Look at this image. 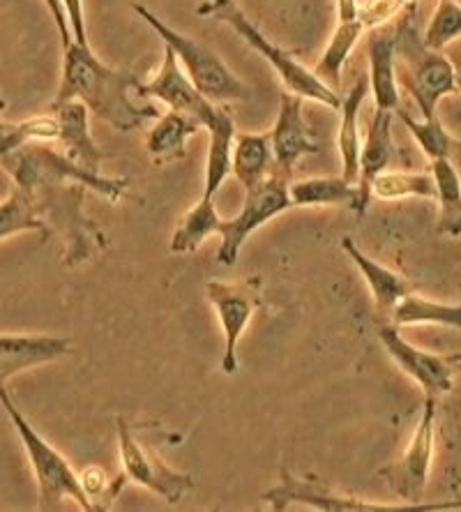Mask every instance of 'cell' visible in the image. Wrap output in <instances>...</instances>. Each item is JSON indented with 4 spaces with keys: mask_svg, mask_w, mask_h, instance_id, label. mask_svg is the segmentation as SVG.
I'll return each mask as SVG.
<instances>
[{
    "mask_svg": "<svg viewBox=\"0 0 461 512\" xmlns=\"http://www.w3.org/2000/svg\"><path fill=\"white\" fill-rule=\"evenodd\" d=\"M141 79L130 70H113L104 65L90 44L70 42L63 47V79H60L51 111L60 104L79 100L90 114L107 120L118 132H132L146 120H157L162 114L153 104H139L132 90H139Z\"/></svg>",
    "mask_w": 461,
    "mask_h": 512,
    "instance_id": "obj_1",
    "label": "cell"
},
{
    "mask_svg": "<svg viewBox=\"0 0 461 512\" xmlns=\"http://www.w3.org/2000/svg\"><path fill=\"white\" fill-rule=\"evenodd\" d=\"M196 14L206 19L222 21V24L236 30L249 47L259 51V54L268 60L272 70L277 72V77L282 79V84L286 86L289 93L302 97V100L319 102L323 107H330L335 111L339 109V104H342V95L323 84L312 70H307L305 65L298 63L289 51L275 47V44H272L268 37L263 35L252 21H249V17L243 12V7H240L236 0H206V3L196 7Z\"/></svg>",
    "mask_w": 461,
    "mask_h": 512,
    "instance_id": "obj_2",
    "label": "cell"
},
{
    "mask_svg": "<svg viewBox=\"0 0 461 512\" xmlns=\"http://www.w3.org/2000/svg\"><path fill=\"white\" fill-rule=\"evenodd\" d=\"M395 77L418 104L422 120L436 116L438 102L445 95L457 93L455 72L443 51L427 49L418 30L413 28L411 17H404L397 24L395 35Z\"/></svg>",
    "mask_w": 461,
    "mask_h": 512,
    "instance_id": "obj_3",
    "label": "cell"
},
{
    "mask_svg": "<svg viewBox=\"0 0 461 512\" xmlns=\"http://www.w3.org/2000/svg\"><path fill=\"white\" fill-rule=\"evenodd\" d=\"M26 192V190H24ZM47 227L60 231L67 240L65 263L77 266L107 247V236L83 215L86 187L77 180L49 178L28 190Z\"/></svg>",
    "mask_w": 461,
    "mask_h": 512,
    "instance_id": "obj_4",
    "label": "cell"
},
{
    "mask_svg": "<svg viewBox=\"0 0 461 512\" xmlns=\"http://www.w3.org/2000/svg\"><path fill=\"white\" fill-rule=\"evenodd\" d=\"M0 404L7 416H10L14 429H17L21 443H24L26 455L33 466L35 480H37V494H40V510H58L63 506L65 499L77 503L81 510L93 512V503H90L88 494L83 492V485L77 473L70 466V462L44 441L35 427L28 423V418L19 411L14 399L7 393V388H0Z\"/></svg>",
    "mask_w": 461,
    "mask_h": 512,
    "instance_id": "obj_5",
    "label": "cell"
},
{
    "mask_svg": "<svg viewBox=\"0 0 461 512\" xmlns=\"http://www.w3.org/2000/svg\"><path fill=\"white\" fill-rule=\"evenodd\" d=\"M132 10L139 14V17L160 35V40L166 47L176 54L180 67H183L185 74L190 77V81L203 97H208L210 102H245L252 97V90L224 65V60L219 58L213 49L203 47L201 42H196L192 37L166 26L146 5L132 3Z\"/></svg>",
    "mask_w": 461,
    "mask_h": 512,
    "instance_id": "obj_6",
    "label": "cell"
},
{
    "mask_svg": "<svg viewBox=\"0 0 461 512\" xmlns=\"http://www.w3.org/2000/svg\"><path fill=\"white\" fill-rule=\"evenodd\" d=\"M0 167L10 173L14 187H19V190H30L44 178H70L113 203L123 199L127 190V178H109L102 176V173L81 169L72 160H67L65 155L56 153V150L35 146V141L24 143L12 153L0 155Z\"/></svg>",
    "mask_w": 461,
    "mask_h": 512,
    "instance_id": "obj_7",
    "label": "cell"
},
{
    "mask_svg": "<svg viewBox=\"0 0 461 512\" xmlns=\"http://www.w3.org/2000/svg\"><path fill=\"white\" fill-rule=\"evenodd\" d=\"M289 208H293L289 197V180L270 173L261 183L247 187L240 213L231 217V220H222V224H219L217 233L222 238V243H219L217 250V261L222 266H233L238 261V254L243 250L245 240L256 229L270 222L272 217L286 213Z\"/></svg>",
    "mask_w": 461,
    "mask_h": 512,
    "instance_id": "obj_8",
    "label": "cell"
},
{
    "mask_svg": "<svg viewBox=\"0 0 461 512\" xmlns=\"http://www.w3.org/2000/svg\"><path fill=\"white\" fill-rule=\"evenodd\" d=\"M436 404V397H425V409H422L420 423L415 427L411 443L406 446L402 459L385 466L379 473L388 483L390 492L397 494L408 506H420L429 483L436 443Z\"/></svg>",
    "mask_w": 461,
    "mask_h": 512,
    "instance_id": "obj_9",
    "label": "cell"
},
{
    "mask_svg": "<svg viewBox=\"0 0 461 512\" xmlns=\"http://www.w3.org/2000/svg\"><path fill=\"white\" fill-rule=\"evenodd\" d=\"M118 448L127 480L150 489L164 501L178 503L194 489V478L166 466L164 459L136 436L134 427L125 418H118Z\"/></svg>",
    "mask_w": 461,
    "mask_h": 512,
    "instance_id": "obj_10",
    "label": "cell"
},
{
    "mask_svg": "<svg viewBox=\"0 0 461 512\" xmlns=\"http://www.w3.org/2000/svg\"><path fill=\"white\" fill-rule=\"evenodd\" d=\"M139 97H157L164 102L171 111H180V114L194 118L196 123L206 130H213L219 123V118L226 114V109L217 107L208 97H203L196 86L187 77L183 67H180L178 58L173 51L164 44V58L162 67L148 84H141L136 90Z\"/></svg>",
    "mask_w": 461,
    "mask_h": 512,
    "instance_id": "obj_11",
    "label": "cell"
},
{
    "mask_svg": "<svg viewBox=\"0 0 461 512\" xmlns=\"http://www.w3.org/2000/svg\"><path fill=\"white\" fill-rule=\"evenodd\" d=\"M261 282L254 280L229 284V282H208V300L215 307L219 326L224 330V353H222V372L236 374L238 370V342L245 328L252 321L254 312L261 305Z\"/></svg>",
    "mask_w": 461,
    "mask_h": 512,
    "instance_id": "obj_12",
    "label": "cell"
},
{
    "mask_svg": "<svg viewBox=\"0 0 461 512\" xmlns=\"http://www.w3.org/2000/svg\"><path fill=\"white\" fill-rule=\"evenodd\" d=\"M263 499L270 503L272 510H286L291 503H302L314 510L323 512H406V510H429V503L420 506H408V503H397V506H383V503H369L355 496H344L328 489L314 478L293 476L291 471H282V483L272 487L270 492L263 494Z\"/></svg>",
    "mask_w": 461,
    "mask_h": 512,
    "instance_id": "obj_13",
    "label": "cell"
},
{
    "mask_svg": "<svg viewBox=\"0 0 461 512\" xmlns=\"http://www.w3.org/2000/svg\"><path fill=\"white\" fill-rule=\"evenodd\" d=\"M270 150L272 173L284 180L291 178L300 157L319 153V146L314 143L305 118H302V97L293 93L282 95L275 127L270 132Z\"/></svg>",
    "mask_w": 461,
    "mask_h": 512,
    "instance_id": "obj_14",
    "label": "cell"
},
{
    "mask_svg": "<svg viewBox=\"0 0 461 512\" xmlns=\"http://www.w3.org/2000/svg\"><path fill=\"white\" fill-rule=\"evenodd\" d=\"M379 337L388 351V356L395 360L397 367L406 372L418 386L425 390V397H441L452 390V367L445 358H438L434 353H427L413 346L399 335L397 326H381Z\"/></svg>",
    "mask_w": 461,
    "mask_h": 512,
    "instance_id": "obj_15",
    "label": "cell"
},
{
    "mask_svg": "<svg viewBox=\"0 0 461 512\" xmlns=\"http://www.w3.org/2000/svg\"><path fill=\"white\" fill-rule=\"evenodd\" d=\"M392 111L376 109L372 125H369L367 139L360 146V173H358V215L367 213L369 201H372V180L379 173L388 171V167L397 162L399 150L392 141Z\"/></svg>",
    "mask_w": 461,
    "mask_h": 512,
    "instance_id": "obj_16",
    "label": "cell"
},
{
    "mask_svg": "<svg viewBox=\"0 0 461 512\" xmlns=\"http://www.w3.org/2000/svg\"><path fill=\"white\" fill-rule=\"evenodd\" d=\"M395 35L397 21L372 28L367 35L369 90L374 93L376 109L392 111L399 107V88L395 77Z\"/></svg>",
    "mask_w": 461,
    "mask_h": 512,
    "instance_id": "obj_17",
    "label": "cell"
},
{
    "mask_svg": "<svg viewBox=\"0 0 461 512\" xmlns=\"http://www.w3.org/2000/svg\"><path fill=\"white\" fill-rule=\"evenodd\" d=\"M70 340L56 335H0V388L14 374L67 356Z\"/></svg>",
    "mask_w": 461,
    "mask_h": 512,
    "instance_id": "obj_18",
    "label": "cell"
},
{
    "mask_svg": "<svg viewBox=\"0 0 461 512\" xmlns=\"http://www.w3.org/2000/svg\"><path fill=\"white\" fill-rule=\"evenodd\" d=\"M58 118V139L65 146V157L72 160L77 167L86 171L100 173L102 162L107 160V153L97 146L93 134H90V111L83 102L70 100L54 109Z\"/></svg>",
    "mask_w": 461,
    "mask_h": 512,
    "instance_id": "obj_19",
    "label": "cell"
},
{
    "mask_svg": "<svg viewBox=\"0 0 461 512\" xmlns=\"http://www.w3.org/2000/svg\"><path fill=\"white\" fill-rule=\"evenodd\" d=\"M342 250L349 254V259L355 263V268H358L360 275L365 277L369 291H372L376 310L381 314L390 316V312L395 310L399 300L408 296L411 291H415L413 282H408L404 275L381 266L379 261H374L372 256H367L358 245L353 243L351 236L342 238Z\"/></svg>",
    "mask_w": 461,
    "mask_h": 512,
    "instance_id": "obj_20",
    "label": "cell"
},
{
    "mask_svg": "<svg viewBox=\"0 0 461 512\" xmlns=\"http://www.w3.org/2000/svg\"><path fill=\"white\" fill-rule=\"evenodd\" d=\"M369 95V77H360L351 88V93L339 104L342 114V125H339V155H342V178L346 183H358L360 173V132H358V116L362 104Z\"/></svg>",
    "mask_w": 461,
    "mask_h": 512,
    "instance_id": "obj_21",
    "label": "cell"
},
{
    "mask_svg": "<svg viewBox=\"0 0 461 512\" xmlns=\"http://www.w3.org/2000/svg\"><path fill=\"white\" fill-rule=\"evenodd\" d=\"M201 125L194 118L180 114V111H169L157 118V123L148 134V153L153 157L155 164H166L173 160H183L185 157V143Z\"/></svg>",
    "mask_w": 461,
    "mask_h": 512,
    "instance_id": "obj_22",
    "label": "cell"
},
{
    "mask_svg": "<svg viewBox=\"0 0 461 512\" xmlns=\"http://www.w3.org/2000/svg\"><path fill=\"white\" fill-rule=\"evenodd\" d=\"M231 171L238 183L254 187L272 173V150L270 134H236L233 139Z\"/></svg>",
    "mask_w": 461,
    "mask_h": 512,
    "instance_id": "obj_23",
    "label": "cell"
},
{
    "mask_svg": "<svg viewBox=\"0 0 461 512\" xmlns=\"http://www.w3.org/2000/svg\"><path fill=\"white\" fill-rule=\"evenodd\" d=\"M293 206H342L358 215V187L344 178H307L289 185Z\"/></svg>",
    "mask_w": 461,
    "mask_h": 512,
    "instance_id": "obj_24",
    "label": "cell"
},
{
    "mask_svg": "<svg viewBox=\"0 0 461 512\" xmlns=\"http://www.w3.org/2000/svg\"><path fill=\"white\" fill-rule=\"evenodd\" d=\"M432 176L436 183V201L441 206L438 213V233L450 238L461 236V176L459 167L450 160H434Z\"/></svg>",
    "mask_w": 461,
    "mask_h": 512,
    "instance_id": "obj_25",
    "label": "cell"
},
{
    "mask_svg": "<svg viewBox=\"0 0 461 512\" xmlns=\"http://www.w3.org/2000/svg\"><path fill=\"white\" fill-rule=\"evenodd\" d=\"M362 33H365V26H362L360 17L351 21H337L335 33H332L319 65H316V77L328 88L335 90V93H339V84H342V70L346 65V58L351 56V51L355 49Z\"/></svg>",
    "mask_w": 461,
    "mask_h": 512,
    "instance_id": "obj_26",
    "label": "cell"
},
{
    "mask_svg": "<svg viewBox=\"0 0 461 512\" xmlns=\"http://www.w3.org/2000/svg\"><path fill=\"white\" fill-rule=\"evenodd\" d=\"M222 217H219L215 208V197H206L201 194L199 203L180 220L176 233L171 238V252L173 254H190L196 252L206 243V238L219 231Z\"/></svg>",
    "mask_w": 461,
    "mask_h": 512,
    "instance_id": "obj_27",
    "label": "cell"
},
{
    "mask_svg": "<svg viewBox=\"0 0 461 512\" xmlns=\"http://www.w3.org/2000/svg\"><path fill=\"white\" fill-rule=\"evenodd\" d=\"M392 326H445V328H461V303L457 305H445L434 303L418 296L411 291L395 305V310L390 312Z\"/></svg>",
    "mask_w": 461,
    "mask_h": 512,
    "instance_id": "obj_28",
    "label": "cell"
},
{
    "mask_svg": "<svg viewBox=\"0 0 461 512\" xmlns=\"http://www.w3.org/2000/svg\"><path fill=\"white\" fill-rule=\"evenodd\" d=\"M210 132V150L206 162V180H203V194L215 197L219 187L231 173V155H233V139H236V123L233 116L226 114L219 118V123Z\"/></svg>",
    "mask_w": 461,
    "mask_h": 512,
    "instance_id": "obj_29",
    "label": "cell"
},
{
    "mask_svg": "<svg viewBox=\"0 0 461 512\" xmlns=\"http://www.w3.org/2000/svg\"><path fill=\"white\" fill-rule=\"evenodd\" d=\"M397 118L406 125V130L413 134L429 160H450L461 167V139H455L448 130L441 125V120H415L406 114V111H397Z\"/></svg>",
    "mask_w": 461,
    "mask_h": 512,
    "instance_id": "obj_30",
    "label": "cell"
},
{
    "mask_svg": "<svg viewBox=\"0 0 461 512\" xmlns=\"http://www.w3.org/2000/svg\"><path fill=\"white\" fill-rule=\"evenodd\" d=\"M372 197L383 201H397L406 197L436 201V183L432 171H383L372 180Z\"/></svg>",
    "mask_w": 461,
    "mask_h": 512,
    "instance_id": "obj_31",
    "label": "cell"
},
{
    "mask_svg": "<svg viewBox=\"0 0 461 512\" xmlns=\"http://www.w3.org/2000/svg\"><path fill=\"white\" fill-rule=\"evenodd\" d=\"M21 231H40L44 238L49 236L47 222L42 220L33 197L28 192L14 187V192L0 203V240L10 238Z\"/></svg>",
    "mask_w": 461,
    "mask_h": 512,
    "instance_id": "obj_32",
    "label": "cell"
},
{
    "mask_svg": "<svg viewBox=\"0 0 461 512\" xmlns=\"http://www.w3.org/2000/svg\"><path fill=\"white\" fill-rule=\"evenodd\" d=\"M461 37V5L457 0H438L432 21L422 35L427 49L443 51Z\"/></svg>",
    "mask_w": 461,
    "mask_h": 512,
    "instance_id": "obj_33",
    "label": "cell"
},
{
    "mask_svg": "<svg viewBox=\"0 0 461 512\" xmlns=\"http://www.w3.org/2000/svg\"><path fill=\"white\" fill-rule=\"evenodd\" d=\"M83 492L88 494L90 503H93V512H104L109 510L113 503H116L118 494L123 492V487L127 483L125 473H120L116 478H107V473L97 466H90L79 476Z\"/></svg>",
    "mask_w": 461,
    "mask_h": 512,
    "instance_id": "obj_34",
    "label": "cell"
},
{
    "mask_svg": "<svg viewBox=\"0 0 461 512\" xmlns=\"http://www.w3.org/2000/svg\"><path fill=\"white\" fill-rule=\"evenodd\" d=\"M408 3L411 0H367L365 5L358 7V17L365 30H372L395 19L402 12V7Z\"/></svg>",
    "mask_w": 461,
    "mask_h": 512,
    "instance_id": "obj_35",
    "label": "cell"
},
{
    "mask_svg": "<svg viewBox=\"0 0 461 512\" xmlns=\"http://www.w3.org/2000/svg\"><path fill=\"white\" fill-rule=\"evenodd\" d=\"M65 7L67 26H70V35L74 42L88 44V33H86V19H83V3L81 0H60Z\"/></svg>",
    "mask_w": 461,
    "mask_h": 512,
    "instance_id": "obj_36",
    "label": "cell"
},
{
    "mask_svg": "<svg viewBox=\"0 0 461 512\" xmlns=\"http://www.w3.org/2000/svg\"><path fill=\"white\" fill-rule=\"evenodd\" d=\"M44 5H47V10L51 17H54V24L60 33V40H63V47L72 42V35H70V26H67V17H65V7L60 0H44Z\"/></svg>",
    "mask_w": 461,
    "mask_h": 512,
    "instance_id": "obj_37",
    "label": "cell"
},
{
    "mask_svg": "<svg viewBox=\"0 0 461 512\" xmlns=\"http://www.w3.org/2000/svg\"><path fill=\"white\" fill-rule=\"evenodd\" d=\"M443 51H445V58L450 60L452 72H455V84H457V90L461 93V37L452 44H448V47H445Z\"/></svg>",
    "mask_w": 461,
    "mask_h": 512,
    "instance_id": "obj_38",
    "label": "cell"
},
{
    "mask_svg": "<svg viewBox=\"0 0 461 512\" xmlns=\"http://www.w3.org/2000/svg\"><path fill=\"white\" fill-rule=\"evenodd\" d=\"M429 510H461V501H448V503H429Z\"/></svg>",
    "mask_w": 461,
    "mask_h": 512,
    "instance_id": "obj_39",
    "label": "cell"
},
{
    "mask_svg": "<svg viewBox=\"0 0 461 512\" xmlns=\"http://www.w3.org/2000/svg\"><path fill=\"white\" fill-rule=\"evenodd\" d=\"M445 360H448L452 370H459L461 372V351L459 353H452V356H448Z\"/></svg>",
    "mask_w": 461,
    "mask_h": 512,
    "instance_id": "obj_40",
    "label": "cell"
},
{
    "mask_svg": "<svg viewBox=\"0 0 461 512\" xmlns=\"http://www.w3.org/2000/svg\"><path fill=\"white\" fill-rule=\"evenodd\" d=\"M12 127H14V125H10V123H5V120H0V139H3V137H5V134L12 130Z\"/></svg>",
    "mask_w": 461,
    "mask_h": 512,
    "instance_id": "obj_41",
    "label": "cell"
},
{
    "mask_svg": "<svg viewBox=\"0 0 461 512\" xmlns=\"http://www.w3.org/2000/svg\"><path fill=\"white\" fill-rule=\"evenodd\" d=\"M5 107H7V104H5V100H3V95H0V111H5Z\"/></svg>",
    "mask_w": 461,
    "mask_h": 512,
    "instance_id": "obj_42",
    "label": "cell"
}]
</instances>
